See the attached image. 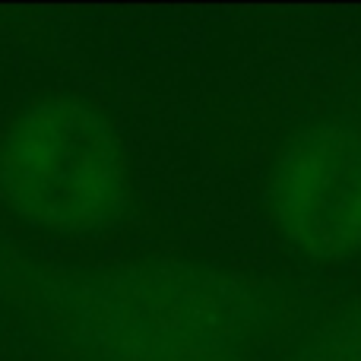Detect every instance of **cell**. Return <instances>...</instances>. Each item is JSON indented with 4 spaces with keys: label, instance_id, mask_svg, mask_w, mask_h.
Wrapping results in <instances>:
<instances>
[{
    "label": "cell",
    "instance_id": "obj_3",
    "mask_svg": "<svg viewBox=\"0 0 361 361\" xmlns=\"http://www.w3.org/2000/svg\"><path fill=\"white\" fill-rule=\"evenodd\" d=\"M269 212L314 260L361 254V130L326 121L295 133L269 171Z\"/></svg>",
    "mask_w": 361,
    "mask_h": 361
},
{
    "label": "cell",
    "instance_id": "obj_1",
    "mask_svg": "<svg viewBox=\"0 0 361 361\" xmlns=\"http://www.w3.org/2000/svg\"><path fill=\"white\" fill-rule=\"evenodd\" d=\"M42 305L82 361H244L276 324L247 276L169 260L54 273Z\"/></svg>",
    "mask_w": 361,
    "mask_h": 361
},
{
    "label": "cell",
    "instance_id": "obj_2",
    "mask_svg": "<svg viewBox=\"0 0 361 361\" xmlns=\"http://www.w3.org/2000/svg\"><path fill=\"white\" fill-rule=\"evenodd\" d=\"M0 197L29 225L54 235H99L130 203L118 133L80 99L32 102L0 137Z\"/></svg>",
    "mask_w": 361,
    "mask_h": 361
},
{
    "label": "cell",
    "instance_id": "obj_4",
    "mask_svg": "<svg viewBox=\"0 0 361 361\" xmlns=\"http://www.w3.org/2000/svg\"><path fill=\"white\" fill-rule=\"evenodd\" d=\"M288 361H361V301L305 336Z\"/></svg>",
    "mask_w": 361,
    "mask_h": 361
}]
</instances>
